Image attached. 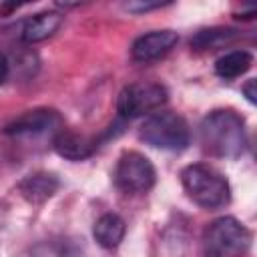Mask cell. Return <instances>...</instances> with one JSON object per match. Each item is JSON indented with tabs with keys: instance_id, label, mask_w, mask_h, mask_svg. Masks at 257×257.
Instances as JSON below:
<instances>
[{
	"instance_id": "6da1fadb",
	"label": "cell",
	"mask_w": 257,
	"mask_h": 257,
	"mask_svg": "<svg viewBox=\"0 0 257 257\" xmlns=\"http://www.w3.org/2000/svg\"><path fill=\"white\" fill-rule=\"evenodd\" d=\"M199 139L209 155L219 159H237L247 147L245 120L229 108L211 110L199 124Z\"/></svg>"
},
{
	"instance_id": "7a4b0ae2",
	"label": "cell",
	"mask_w": 257,
	"mask_h": 257,
	"mask_svg": "<svg viewBox=\"0 0 257 257\" xmlns=\"http://www.w3.org/2000/svg\"><path fill=\"white\" fill-rule=\"evenodd\" d=\"M181 185L195 205L209 211L221 209L231 201V187L227 177L205 163L185 167L181 171Z\"/></svg>"
},
{
	"instance_id": "3957f363",
	"label": "cell",
	"mask_w": 257,
	"mask_h": 257,
	"mask_svg": "<svg viewBox=\"0 0 257 257\" xmlns=\"http://www.w3.org/2000/svg\"><path fill=\"white\" fill-rule=\"evenodd\" d=\"M141 141L163 151H183L191 141V131L187 120L171 110L153 112L145 118L139 128Z\"/></svg>"
},
{
	"instance_id": "277c9868",
	"label": "cell",
	"mask_w": 257,
	"mask_h": 257,
	"mask_svg": "<svg viewBox=\"0 0 257 257\" xmlns=\"http://www.w3.org/2000/svg\"><path fill=\"white\" fill-rule=\"evenodd\" d=\"M251 231L235 217H219L203 233L205 257H235L249 249Z\"/></svg>"
},
{
	"instance_id": "5b68a950",
	"label": "cell",
	"mask_w": 257,
	"mask_h": 257,
	"mask_svg": "<svg viewBox=\"0 0 257 257\" xmlns=\"http://www.w3.org/2000/svg\"><path fill=\"white\" fill-rule=\"evenodd\" d=\"M169 98L167 88L161 82H133L126 84L116 98V110L122 118H137L153 114Z\"/></svg>"
},
{
	"instance_id": "8992f818",
	"label": "cell",
	"mask_w": 257,
	"mask_h": 257,
	"mask_svg": "<svg viewBox=\"0 0 257 257\" xmlns=\"http://www.w3.org/2000/svg\"><path fill=\"white\" fill-rule=\"evenodd\" d=\"M112 181L116 189H120L122 193H128V195L147 193L153 189L157 181V171L143 153L124 151L116 161Z\"/></svg>"
},
{
	"instance_id": "52a82bcc",
	"label": "cell",
	"mask_w": 257,
	"mask_h": 257,
	"mask_svg": "<svg viewBox=\"0 0 257 257\" xmlns=\"http://www.w3.org/2000/svg\"><path fill=\"white\" fill-rule=\"evenodd\" d=\"M62 131V116L54 108H32L16 116L12 122L4 126L8 137H42V135H56Z\"/></svg>"
},
{
	"instance_id": "ba28073f",
	"label": "cell",
	"mask_w": 257,
	"mask_h": 257,
	"mask_svg": "<svg viewBox=\"0 0 257 257\" xmlns=\"http://www.w3.org/2000/svg\"><path fill=\"white\" fill-rule=\"evenodd\" d=\"M179 42V34L175 30H151L147 34H141L133 46H131V56L135 62L141 64H149L155 62L159 58H163L165 54H169L175 44Z\"/></svg>"
},
{
	"instance_id": "9c48e42d",
	"label": "cell",
	"mask_w": 257,
	"mask_h": 257,
	"mask_svg": "<svg viewBox=\"0 0 257 257\" xmlns=\"http://www.w3.org/2000/svg\"><path fill=\"white\" fill-rule=\"evenodd\" d=\"M58 187H60V181L56 179V175L38 171V173H32V175L24 177L18 183V193L28 203L40 205V203L48 201L50 197H54V193L58 191Z\"/></svg>"
},
{
	"instance_id": "30bf717a",
	"label": "cell",
	"mask_w": 257,
	"mask_h": 257,
	"mask_svg": "<svg viewBox=\"0 0 257 257\" xmlns=\"http://www.w3.org/2000/svg\"><path fill=\"white\" fill-rule=\"evenodd\" d=\"M64 22V14L56 12V10H44L38 12L34 16H30L20 32V38L26 44H34V42H42L46 38H50Z\"/></svg>"
},
{
	"instance_id": "8fae6325",
	"label": "cell",
	"mask_w": 257,
	"mask_h": 257,
	"mask_svg": "<svg viewBox=\"0 0 257 257\" xmlns=\"http://www.w3.org/2000/svg\"><path fill=\"white\" fill-rule=\"evenodd\" d=\"M52 147L54 151L68 159V161H82V159H88L94 149H96V143L84 135H78V133H72V131H58L54 135V141H52Z\"/></svg>"
},
{
	"instance_id": "7c38bea8",
	"label": "cell",
	"mask_w": 257,
	"mask_h": 257,
	"mask_svg": "<svg viewBox=\"0 0 257 257\" xmlns=\"http://www.w3.org/2000/svg\"><path fill=\"white\" fill-rule=\"evenodd\" d=\"M126 233V223L120 215L116 213H104L96 219L94 227H92V237L94 241L104 247V249H116L120 245V241L124 239Z\"/></svg>"
},
{
	"instance_id": "4fadbf2b",
	"label": "cell",
	"mask_w": 257,
	"mask_h": 257,
	"mask_svg": "<svg viewBox=\"0 0 257 257\" xmlns=\"http://www.w3.org/2000/svg\"><path fill=\"white\" fill-rule=\"evenodd\" d=\"M253 64V56L247 50H233L223 54L221 58H217L215 62V72L217 76L225 78V80H233L241 74H245Z\"/></svg>"
},
{
	"instance_id": "5bb4252c",
	"label": "cell",
	"mask_w": 257,
	"mask_h": 257,
	"mask_svg": "<svg viewBox=\"0 0 257 257\" xmlns=\"http://www.w3.org/2000/svg\"><path fill=\"white\" fill-rule=\"evenodd\" d=\"M237 36V30L233 28H207L195 34V38L191 40V44L199 50H207V48H215L223 42H229Z\"/></svg>"
},
{
	"instance_id": "9a60e30c",
	"label": "cell",
	"mask_w": 257,
	"mask_h": 257,
	"mask_svg": "<svg viewBox=\"0 0 257 257\" xmlns=\"http://www.w3.org/2000/svg\"><path fill=\"white\" fill-rule=\"evenodd\" d=\"M169 2H126L124 8L128 12H147V10H153V8H161V6H167Z\"/></svg>"
},
{
	"instance_id": "2e32d148",
	"label": "cell",
	"mask_w": 257,
	"mask_h": 257,
	"mask_svg": "<svg viewBox=\"0 0 257 257\" xmlns=\"http://www.w3.org/2000/svg\"><path fill=\"white\" fill-rule=\"evenodd\" d=\"M255 80L251 78V80H247V84L243 86V92H245V96H247V100L251 102V104H255L257 102V92H255Z\"/></svg>"
},
{
	"instance_id": "e0dca14e",
	"label": "cell",
	"mask_w": 257,
	"mask_h": 257,
	"mask_svg": "<svg viewBox=\"0 0 257 257\" xmlns=\"http://www.w3.org/2000/svg\"><path fill=\"white\" fill-rule=\"evenodd\" d=\"M8 70H10L8 58H6V54H2V52H0V84L6 80V76H8Z\"/></svg>"
}]
</instances>
